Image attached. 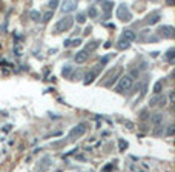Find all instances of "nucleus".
Here are the masks:
<instances>
[{
	"label": "nucleus",
	"instance_id": "1",
	"mask_svg": "<svg viewBox=\"0 0 175 172\" xmlns=\"http://www.w3.org/2000/svg\"><path fill=\"white\" fill-rule=\"evenodd\" d=\"M134 81H135V78L131 76V74L123 76L122 78H120V81H118V85H117V88H115V91H117V92H128V91H131Z\"/></svg>",
	"mask_w": 175,
	"mask_h": 172
},
{
	"label": "nucleus",
	"instance_id": "2",
	"mask_svg": "<svg viewBox=\"0 0 175 172\" xmlns=\"http://www.w3.org/2000/svg\"><path fill=\"white\" fill-rule=\"evenodd\" d=\"M74 25V19L71 16H65L63 19H60L55 23V32H65V31H69Z\"/></svg>",
	"mask_w": 175,
	"mask_h": 172
},
{
	"label": "nucleus",
	"instance_id": "3",
	"mask_svg": "<svg viewBox=\"0 0 175 172\" xmlns=\"http://www.w3.org/2000/svg\"><path fill=\"white\" fill-rule=\"evenodd\" d=\"M117 17L120 20H123V22H131V20H132V14H131L128 5L122 3V5L117 8Z\"/></svg>",
	"mask_w": 175,
	"mask_h": 172
},
{
	"label": "nucleus",
	"instance_id": "4",
	"mask_svg": "<svg viewBox=\"0 0 175 172\" xmlns=\"http://www.w3.org/2000/svg\"><path fill=\"white\" fill-rule=\"evenodd\" d=\"M86 132V125L85 123H78L77 126H74L72 129H71L69 132V140H75V138H78V137H82V135Z\"/></svg>",
	"mask_w": 175,
	"mask_h": 172
},
{
	"label": "nucleus",
	"instance_id": "5",
	"mask_svg": "<svg viewBox=\"0 0 175 172\" xmlns=\"http://www.w3.org/2000/svg\"><path fill=\"white\" fill-rule=\"evenodd\" d=\"M88 58H89V51L88 49H82V51H78L77 54H75V57H74V60H75V63H85Z\"/></svg>",
	"mask_w": 175,
	"mask_h": 172
},
{
	"label": "nucleus",
	"instance_id": "6",
	"mask_svg": "<svg viewBox=\"0 0 175 172\" xmlns=\"http://www.w3.org/2000/svg\"><path fill=\"white\" fill-rule=\"evenodd\" d=\"M74 9H75V2L74 0H63V3H62V12L68 14V12L74 11Z\"/></svg>",
	"mask_w": 175,
	"mask_h": 172
},
{
	"label": "nucleus",
	"instance_id": "7",
	"mask_svg": "<svg viewBox=\"0 0 175 172\" xmlns=\"http://www.w3.org/2000/svg\"><path fill=\"white\" fill-rule=\"evenodd\" d=\"M160 34H163L168 38L174 37V28L171 25H163V26H160Z\"/></svg>",
	"mask_w": 175,
	"mask_h": 172
},
{
	"label": "nucleus",
	"instance_id": "8",
	"mask_svg": "<svg viewBox=\"0 0 175 172\" xmlns=\"http://www.w3.org/2000/svg\"><path fill=\"white\" fill-rule=\"evenodd\" d=\"M166 103V98H164V96H155L151 98V101H149V106H157V105H160V106H163Z\"/></svg>",
	"mask_w": 175,
	"mask_h": 172
},
{
	"label": "nucleus",
	"instance_id": "9",
	"mask_svg": "<svg viewBox=\"0 0 175 172\" xmlns=\"http://www.w3.org/2000/svg\"><path fill=\"white\" fill-rule=\"evenodd\" d=\"M97 71H98V68H95V69H92L91 72H88L86 77H85V85H91V83L94 81V78H95L97 74H98Z\"/></svg>",
	"mask_w": 175,
	"mask_h": 172
},
{
	"label": "nucleus",
	"instance_id": "10",
	"mask_svg": "<svg viewBox=\"0 0 175 172\" xmlns=\"http://www.w3.org/2000/svg\"><path fill=\"white\" fill-rule=\"evenodd\" d=\"M124 40H128V42H134L135 38H137V36H135V32L134 31H129V29H124L123 31V37Z\"/></svg>",
	"mask_w": 175,
	"mask_h": 172
},
{
	"label": "nucleus",
	"instance_id": "11",
	"mask_svg": "<svg viewBox=\"0 0 175 172\" xmlns=\"http://www.w3.org/2000/svg\"><path fill=\"white\" fill-rule=\"evenodd\" d=\"M160 22V14L158 12H154L152 16H149L148 19H146V25H155Z\"/></svg>",
	"mask_w": 175,
	"mask_h": 172
},
{
	"label": "nucleus",
	"instance_id": "12",
	"mask_svg": "<svg viewBox=\"0 0 175 172\" xmlns=\"http://www.w3.org/2000/svg\"><path fill=\"white\" fill-rule=\"evenodd\" d=\"M117 48L122 49V51H124V49L131 48V42H128V40H124V38H120L118 43H117Z\"/></svg>",
	"mask_w": 175,
	"mask_h": 172
},
{
	"label": "nucleus",
	"instance_id": "13",
	"mask_svg": "<svg viewBox=\"0 0 175 172\" xmlns=\"http://www.w3.org/2000/svg\"><path fill=\"white\" fill-rule=\"evenodd\" d=\"M163 114H154L151 117V121H152V125L154 126H158V125H161V121H163Z\"/></svg>",
	"mask_w": 175,
	"mask_h": 172
},
{
	"label": "nucleus",
	"instance_id": "14",
	"mask_svg": "<svg viewBox=\"0 0 175 172\" xmlns=\"http://www.w3.org/2000/svg\"><path fill=\"white\" fill-rule=\"evenodd\" d=\"M112 8H114V2H106V0H103V11H105L106 16L111 14V9Z\"/></svg>",
	"mask_w": 175,
	"mask_h": 172
},
{
	"label": "nucleus",
	"instance_id": "15",
	"mask_svg": "<svg viewBox=\"0 0 175 172\" xmlns=\"http://www.w3.org/2000/svg\"><path fill=\"white\" fill-rule=\"evenodd\" d=\"M29 19L32 20V22H37V23H38V22L42 20L40 11H31V12H29Z\"/></svg>",
	"mask_w": 175,
	"mask_h": 172
},
{
	"label": "nucleus",
	"instance_id": "16",
	"mask_svg": "<svg viewBox=\"0 0 175 172\" xmlns=\"http://www.w3.org/2000/svg\"><path fill=\"white\" fill-rule=\"evenodd\" d=\"M52 14H54L52 9H51V11H46V12L43 14V17H42V23H48L49 20L52 19Z\"/></svg>",
	"mask_w": 175,
	"mask_h": 172
},
{
	"label": "nucleus",
	"instance_id": "17",
	"mask_svg": "<svg viewBox=\"0 0 175 172\" xmlns=\"http://www.w3.org/2000/svg\"><path fill=\"white\" fill-rule=\"evenodd\" d=\"M88 16H89L91 19H95V17L98 16V12H97V8H95V6L89 8V9H88Z\"/></svg>",
	"mask_w": 175,
	"mask_h": 172
},
{
	"label": "nucleus",
	"instance_id": "18",
	"mask_svg": "<svg viewBox=\"0 0 175 172\" xmlns=\"http://www.w3.org/2000/svg\"><path fill=\"white\" fill-rule=\"evenodd\" d=\"M174 56H175V49L174 48H171V49L166 52V58H168L169 61H172V60H174Z\"/></svg>",
	"mask_w": 175,
	"mask_h": 172
},
{
	"label": "nucleus",
	"instance_id": "19",
	"mask_svg": "<svg viewBox=\"0 0 175 172\" xmlns=\"http://www.w3.org/2000/svg\"><path fill=\"white\" fill-rule=\"evenodd\" d=\"M71 72H72V68H71V66H65V68H63V71H62V76L63 77H69Z\"/></svg>",
	"mask_w": 175,
	"mask_h": 172
},
{
	"label": "nucleus",
	"instance_id": "20",
	"mask_svg": "<svg viewBox=\"0 0 175 172\" xmlns=\"http://www.w3.org/2000/svg\"><path fill=\"white\" fill-rule=\"evenodd\" d=\"M75 20H77L78 23H85V20H86V16H85L83 12H78V14H77V17H75Z\"/></svg>",
	"mask_w": 175,
	"mask_h": 172
},
{
	"label": "nucleus",
	"instance_id": "21",
	"mask_svg": "<svg viewBox=\"0 0 175 172\" xmlns=\"http://www.w3.org/2000/svg\"><path fill=\"white\" fill-rule=\"evenodd\" d=\"M161 85H163L161 80H158L157 83H155V86H154V92H155V94H160V91H161Z\"/></svg>",
	"mask_w": 175,
	"mask_h": 172
},
{
	"label": "nucleus",
	"instance_id": "22",
	"mask_svg": "<svg viewBox=\"0 0 175 172\" xmlns=\"http://www.w3.org/2000/svg\"><path fill=\"white\" fill-rule=\"evenodd\" d=\"M118 145H120V151H124L128 148V141H124V140H118Z\"/></svg>",
	"mask_w": 175,
	"mask_h": 172
},
{
	"label": "nucleus",
	"instance_id": "23",
	"mask_svg": "<svg viewBox=\"0 0 175 172\" xmlns=\"http://www.w3.org/2000/svg\"><path fill=\"white\" fill-rule=\"evenodd\" d=\"M57 6H58V0H51V2H49V8H51L52 11L57 8Z\"/></svg>",
	"mask_w": 175,
	"mask_h": 172
},
{
	"label": "nucleus",
	"instance_id": "24",
	"mask_svg": "<svg viewBox=\"0 0 175 172\" xmlns=\"http://www.w3.org/2000/svg\"><path fill=\"white\" fill-rule=\"evenodd\" d=\"M95 46H98V42H92V43H88V51L89 49H95Z\"/></svg>",
	"mask_w": 175,
	"mask_h": 172
},
{
	"label": "nucleus",
	"instance_id": "25",
	"mask_svg": "<svg viewBox=\"0 0 175 172\" xmlns=\"http://www.w3.org/2000/svg\"><path fill=\"white\" fill-rule=\"evenodd\" d=\"M108 61H109V56H105V57L100 58V65H102V66H103V65H106Z\"/></svg>",
	"mask_w": 175,
	"mask_h": 172
},
{
	"label": "nucleus",
	"instance_id": "26",
	"mask_svg": "<svg viewBox=\"0 0 175 172\" xmlns=\"http://www.w3.org/2000/svg\"><path fill=\"white\" fill-rule=\"evenodd\" d=\"M168 135H174V125H171L168 128Z\"/></svg>",
	"mask_w": 175,
	"mask_h": 172
},
{
	"label": "nucleus",
	"instance_id": "27",
	"mask_svg": "<svg viewBox=\"0 0 175 172\" xmlns=\"http://www.w3.org/2000/svg\"><path fill=\"white\" fill-rule=\"evenodd\" d=\"M112 168H114V166H112V165H106L105 168H103V171H111V169H112Z\"/></svg>",
	"mask_w": 175,
	"mask_h": 172
},
{
	"label": "nucleus",
	"instance_id": "28",
	"mask_svg": "<svg viewBox=\"0 0 175 172\" xmlns=\"http://www.w3.org/2000/svg\"><path fill=\"white\" fill-rule=\"evenodd\" d=\"M71 45L77 46V45H80V40H78V38H77V40H72V42H71Z\"/></svg>",
	"mask_w": 175,
	"mask_h": 172
},
{
	"label": "nucleus",
	"instance_id": "29",
	"mask_svg": "<svg viewBox=\"0 0 175 172\" xmlns=\"http://www.w3.org/2000/svg\"><path fill=\"white\" fill-rule=\"evenodd\" d=\"M65 46H71V40H66L65 42Z\"/></svg>",
	"mask_w": 175,
	"mask_h": 172
}]
</instances>
